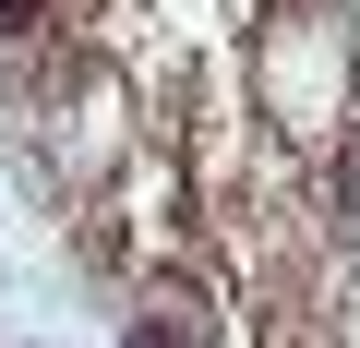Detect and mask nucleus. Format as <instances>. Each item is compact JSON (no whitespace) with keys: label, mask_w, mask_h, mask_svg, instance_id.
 I'll use <instances>...</instances> for the list:
<instances>
[{"label":"nucleus","mask_w":360,"mask_h":348,"mask_svg":"<svg viewBox=\"0 0 360 348\" xmlns=\"http://www.w3.org/2000/svg\"><path fill=\"white\" fill-rule=\"evenodd\" d=\"M120 348H205V312H132Z\"/></svg>","instance_id":"obj_1"},{"label":"nucleus","mask_w":360,"mask_h":348,"mask_svg":"<svg viewBox=\"0 0 360 348\" xmlns=\"http://www.w3.org/2000/svg\"><path fill=\"white\" fill-rule=\"evenodd\" d=\"M324 181H336V217H360V120L336 132V156H324Z\"/></svg>","instance_id":"obj_2"},{"label":"nucleus","mask_w":360,"mask_h":348,"mask_svg":"<svg viewBox=\"0 0 360 348\" xmlns=\"http://www.w3.org/2000/svg\"><path fill=\"white\" fill-rule=\"evenodd\" d=\"M37 13H49V0H0V37H37Z\"/></svg>","instance_id":"obj_3"}]
</instances>
